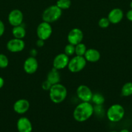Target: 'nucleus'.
<instances>
[{
	"label": "nucleus",
	"instance_id": "obj_23",
	"mask_svg": "<svg viewBox=\"0 0 132 132\" xmlns=\"http://www.w3.org/2000/svg\"><path fill=\"white\" fill-rule=\"evenodd\" d=\"M65 54L69 57L72 56L75 54V46L72 45V44L68 43L64 48V52Z\"/></svg>",
	"mask_w": 132,
	"mask_h": 132
},
{
	"label": "nucleus",
	"instance_id": "obj_26",
	"mask_svg": "<svg viewBox=\"0 0 132 132\" xmlns=\"http://www.w3.org/2000/svg\"><path fill=\"white\" fill-rule=\"evenodd\" d=\"M51 86L52 85L47 79L45 80V81H44L43 82H42V84H41V88H42L43 90H45V91H49V90H50V88H51Z\"/></svg>",
	"mask_w": 132,
	"mask_h": 132
},
{
	"label": "nucleus",
	"instance_id": "obj_8",
	"mask_svg": "<svg viewBox=\"0 0 132 132\" xmlns=\"http://www.w3.org/2000/svg\"><path fill=\"white\" fill-rule=\"evenodd\" d=\"M25 48V43L21 39L13 38L9 40L6 43V48L12 53H18L22 52Z\"/></svg>",
	"mask_w": 132,
	"mask_h": 132
},
{
	"label": "nucleus",
	"instance_id": "obj_16",
	"mask_svg": "<svg viewBox=\"0 0 132 132\" xmlns=\"http://www.w3.org/2000/svg\"><path fill=\"white\" fill-rule=\"evenodd\" d=\"M85 60L89 63H97L100 59V53L98 50L94 48H89L87 50L84 55Z\"/></svg>",
	"mask_w": 132,
	"mask_h": 132
},
{
	"label": "nucleus",
	"instance_id": "obj_24",
	"mask_svg": "<svg viewBox=\"0 0 132 132\" xmlns=\"http://www.w3.org/2000/svg\"><path fill=\"white\" fill-rule=\"evenodd\" d=\"M9 61L6 55L0 54V68H5L9 66Z\"/></svg>",
	"mask_w": 132,
	"mask_h": 132
},
{
	"label": "nucleus",
	"instance_id": "obj_3",
	"mask_svg": "<svg viewBox=\"0 0 132 132\" xmlns=\"http://www.w3.org/2000/svg\"><path fill=\"white\" fill-rule=\"evenodd\" d=\"M62 15V10L56 6L53 5L48 6L44 10L42 13L43 21L49 23H54L58 21Z\"/></svg>",
	"mask_w": 132,
	"mask_h": 132
},
{
	"label": "nucleus",
	"instance_id": "obj_29",
	"mask_svg": "<svg viewBox=\"0 0 132 132\" xmlns=\"http://www.w3.org/2000/svg\"><path fill=\"white\" fill-rule=\"evenodd\" d=\"M45 41H44V40L38 39L37 40V41L36 42V46H37L38 47H39V48L43 47V46H44V45H45Z\"/></svg>",
	"mask_w": 132,
	"mask_h": 132
},
{
	"label": "nucleus",
	"instance_id": "obj_30",
	"mask_svg": "<svg viewBox=\"0 0 132 132\" xmlns=\"http://www.w3.org/2000/svg\"><path fill=\"white\" fill-rule=\"evenodd\" d=\"M29 54H30V56L36 57V55H38V50H36V48H32L31 50H30Z\"/></svg>",
	"mask_w": 132,
	"mask_h": 132
},
{
	"label": "nucleus",
	"instance_id": "obj_34",
	"mask_svg": "<svg viewBox=\"0 0 132 132\" xmlns=\"http://www.w3.org/2000/svg\"><path fill=\"white\" fill-rule=\"evenodd\" d=\"M129 6H130V8H131V9H132V1H131L130 5H129Z\"/></svg>",
	"mask_w": 132,
	"mask_h": 132
},
{
	"label": "nucleus",
	"instance_id": "obj_12",
	"mask_svg": "<svg viewBox=\"0 0 132 132\" xmlns=\"http://www.w3.org/2000/svg\"><path fill=\"white\" fill-rule=\"evenodd\" d=\"M38 68V62L36 57L29 56L25 59L23 63V70L27 74L36 73Z\"/></svg>",
	"mask_w": 132,
	"mask_h": 132
},
{
	"label": "nucleus",
	"instance_id": "obj_18",
	"mask_svg": "<svg viewBox=\"0 0 132 132\" xmlns=\"http://www.w3.org/2000/svg\"><path fill=\"white\" fill-rule=\"evenodd\" d=\"M12 34L14 38L21 39H23L26 36V30L23 24L13 27Z\"/></svg>",
	"mask_w": 132,
	"mask_h": 132
},
{
	"label": "nucleus",
	"instance_id": "obj_20",
	"mask_svg": "<svg viewBox=\"0 0 132 132\" xmlns=\"http://www.w3.org/2000/svg\"><path fill=\"white\" fill-rule=\"evenodd\" d=\"M91 101L95 105H102L105 102V97L100 93H95L93 94Z\"/></svg>",
	"mask_w": 132,
	"mask_h": 132
},
{
	"label": "nucleus",
	"instance_id": "obj_22",
	"mask_svg": "<svg viewBox=\"0 0 132 132\" xmlns=\"http://www.w3.org/2000/svg\"><path fill=\"white\" fill-rule=\"evenodd\" d=\"M56 5L62 10H67L71 7V0H58Z\"/></svg>",
	"mask_w": 132,
	"mask_h": 132
},
{
	"label": "nucleus",
	"instance_id": "obj_21",
	"mask_svg": "<svg viewBox=\"0 0 132 132\" xmlns=\"http://www.w3.org/2000/svg\"><path fill=\"white\" fill-rule=\"evenodd\" d=\"M87 48L86 46L82 42L78 43V45H75V55H79V56H84L85 52H86Z\"/></svg>",
	"mask_w": 132,
	"mask_h": 132
},
{
	"label": "nucleus",
	"instance_id": "obj_13",
	"mask_svg": "<svg viewBox=\"0 0 132 132\" xmlns=\"http://www.w3.org/2000/svg\"><path fill=\"white\" fill-rule=\"evenodd\" d=\"M30 108V102L27 99H20L17 100L13 105V109L16 113L25 114Z\"/></svg>",
	"mask_w": 132,
	"mask_h": 132
},
{
	"label": "nucleus",
	"instance_id": "obj_19",
	"mask_svg": "<svg viewBox=\"0 0 132 132\" xmlns=\"http://www.w3.org/2000/svg\"><path fill=\"white\" fill-rule=\"evenodd\" d=\"M121 94L124 97H129L132 95L131 82H128L123 85L121 89Z\"/></svg>",
	"mask_w": 132,
	"mask_h": 132
},
{
	"label": "nucleus",
	"instance_id": "obj_11",
	"mask_svg": "<svg viewBox=\"0 0 132 132\" xmlns=\"http://www.w3.org/2000/svg\"><path fill=\"white\" fill-rule=\"evenodd\" d=\"M23 14L19 9H14L11 10L8 15V21L12 27L20 25L23 24Z\"/></svg>",
	"mask_w": 132,
	"mask_h": 132
},
{
	"label": "nucleus",
	"instance_id": "obj_14",
	"mask_svg": "<svg viewBox=\"0 0 132 132\" xmlns=\"http://www.w3.org/2000/svg\"><path fill=\"white\" fill-rule=\"evenodd\" d=\"M17 129L18 132H32V122L27 117H20L17 121Z\"/></svg>",
	"mask_w": 132,
	"mask_h": 132
},
{
	"label": "nucleus",
	"instance_id": "obj_28",
	"mask_svg": "<svg viewBox=\"0 0 132 132\" xmlns=\"http://www.w3.org/2000/svg\"><path fill=\"white\" fill-rule=\"evenodd\" d=\"M5 30V24H4L3 22L0 19V37H1V36L4 34Z\"/></svg>",
	"mask_w": 132,
	"mask_h": 132
},
{
	"label": "nucleus",
	"instance_id": "obj_10",
	"mask_svg": "<svg viewBox=\"0 0 132 132\" xmlns=\"http://www.w3.org/2000/svg\"><path fill=\"white\" fill-rule=\"evenodd\" d=\"M69 57L65 53H60L54 57L53 61V68L60 70L67 67L69 62Z\"/></svg>",
	"mask_w": 132,
	"mask_h": 132
},
{
	"label": "nucleus",
	"instance_id": "obj_33",
	"mask_svg": "<svg viewBox=\"0 0 132 132\" xmlns=\"http://www.w3.org/2000/svg\"><path fill=\"white\" fill-rule=\"evenodd\" d=\"M119 132H129V130H127V129H122V130H120Z\"/></svg>",
	"mask_w": 132,
	"mask_h": 132
},
{
	"label": "nucleus",
	"instance_id": "obj_5",
	"mask_svg": "<svg viewBox=\"0 0 132 132\" xmlns=\"http://www.w3.org/2000/svg\"><path fill=\"white\" fill-rule=\"evenodd\" d=\"M87 64V61L84 56L75 55L69 59L67 68L72 73H78L84 69Z\"/></svg>",
	"mask_w": 132,
	"mask_h": 132
},
{
	"label": "nucleus",
	"instance_id": "obj_7",
	"mask_svg": "<svg viewBox=\"0 0 132 132\" xmlns=\"http://www.w3.org/2000/svg\"><path fill=\"white\" fill-rule=\"evenodd\" d=\"M93 93L90 88L85 85H81L76 88V95L82 102L91 101Z\"/></svg>",
	"mask_w": 132,
	"mask_h": 132
},
{
	"label": "nucleus",
	"instance_id": "obj_9",
	"mask_svg": "<svg viewBox=\"0 0 132 132\" xmlns=\"http://www.w3.org/2000/svg\"><path fill=\"white\" fill-rule=\"evenodd\" d=\"M67 39L69 43L75 46L82 42L84 39V33L80 28H74L69 31L67 34Z\"/></svg>",
	"mask_w": 132,
	"mask_h": 132
},
{
	"label": "nucleus",
	"instance_id": "obj_15",
	"mask_svg": "<svg viewBox=\"0 0 132 132\" xmlns=\"http://www.w3.org/2000/svg\"><path fill=\"white\" fill-rule=\"evenodd\" d=\"M124 18V12L122 10L119 8H115L109 12L107 18L110 23L112 24H118L120 23Z\"/></svg>",
	"mask_w": 132,
	"mask_h": 132
},
{
	"label": "nucleus",
	"instance_id": "obj_6",
	"mask_svg": "<svg viewBox=\"0 0 132 132\" xmlns=\"http://www.w3.org/2000/svg\"><path fill=\"white\" fill-rule=\"evenodd\" d=\"M53 28L50 23L42 21L38 25L36 28V34L38 39L46 41L51 36Z\"/></svg>",
	"mask_w": 132,
	"mask_h": 132
},
{
	"label": "nucleus",
	"instance_id": "obj_4",
	"mask_svg": "<svg viewBox=\"0 0 132 132\" xmlns=\"http://www.w3.org/2000/svg\"><path fill=\"white\" fill-rule=\"evenodd\" d=\"M125 110L124 107L119 104H112L109 107L106 112V116L109 121L117 122L121 121L124 117Z\"/></svg>",
	"mask_w": 132,
	"mask_h": 132
},
{
	"label": "nucleus",
	"instance_id": "obj_25",
	"mask_svg": "<svg viewBox=\"0 0 132 132\" xmlns=\"http://www.w3.org/2000/svg\"><path fill=\"white\" fill-rule=\"evenodd\" d=\"M110 21H109L108 18L104 17V18H100L98 22V26L102 28H106L109 26Z\"/></svg>",
	"mask_w": 132,
	"mask_h": 132
},
{
	"label": "nucleus",
	"instance_id": "obj_32",
	"mask_svg": "<svg viewBox=\"0 0 132 132\" xmlns=\"http://www.w3.org/2000/svg\"><path fill=\"white\" fill-rule=\"evenodd\" d=\"M4 84H5V81H4L3 78L0 77V89L3 88V86H4Z\"/></svg>",
	"mask_w": 132,
	"mask_h": 132
},
{
	"label": "nucleus",
	"instance_id": "obj_31",
	"mask_svg": "<svg viewBox=\"0 0 132 132\" xmlns=\"http://www.w3.org/2000/svg\"><path fill=\"white\" fill-rule=\"evenodd\" d=\"M126 18L129 21L132 22V9H130V10L127 12Z\"/></svg>",
	"mask_w": 132,
	"mask_h": 132
},
{
	"label": "nucleus",
	"instance_id": "obj_1",
	"mask_svg": "<svg viewBox=\"0 0 132 132\" xmlns=\"http://www.w3.org/2000/svg\"><path fill=\"white\" fill-rule=\"evenodd\" d=\"M94 113V106L90 102H82L75 108L72 113L74 119L78 122L87 121Z\"/></svg>",
	"mask_w": 132,
	"mask_h": 132
},
{
	"label": "nucleus",
	"instance_id": "obj_2",
	"mask_svg": "<svg viewBox=\"0 0 132 132\" xmlns=\"http://www.w3.org/2000/svg\"><path fill=\"white\" fill-rule=\"evenodd\" d=\"M49 98L54 104H60L65 101L67 95V90L62 84L52 85L49 90Z\"/></svg>",
	"mask_w": 132,
	"mask_h": 132
},
{
	"label": "nucleus",
	"instance_id": "obj_35",
	"mask_svg": "<svg viewBox=\"0 0 132 132\" xmlns=\"http://www.w3.org/2000/svg\"><path fill=\"white\" fill-rule=\"evenodd\" d=\"M110 132H118V131H110Z\"/></svg>",
	"mask_w": 132,
	"mask_h": 132
},
{
	"label": "nucleus",
	"instance_id": "obj_17",
	"mask_svg": "<svg viewBox=\"0 0 132 132\" xmlns=\"http://www.w3.org/2000/svg\"><path fill=\"white\" fill-rule=\"evenodd\" d=\"M60 74L58 70L53 68L51 70H50L48 72L47 76V80L52 85L60 83Z\"/></svg>",
	"mask_w": 132,
	"mask_h": 132
},
{
	"label": "nucleus",
	"instance_id": "obj_27",
	"mask_svg": "<svg viewBox=\"0 0 132 132\" xmlns=\"http://www.w3.org/2000/svg\"><path fill=\"white\" fill-rule=\"evenodd\" d=\"M103 112H104V111L102 108V105H95V106H94V113L100 115L103 113Z\"/></svg>",
	"mask_w": 132,
	"mask_h": 132
}]
</instances>
